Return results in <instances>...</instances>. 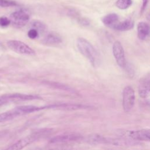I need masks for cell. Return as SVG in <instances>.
Segmentation results:
<instances>
[{
	"label": "cell",
	"instance_id": "ba28073f",
	"mask_svg": "<svg viewBox=\"0 0 150 150\" xmlns=\"http://www.w3.org/2000/svg\"><path fill=\"white\" fill-rule=\"evenodd\" d=\"M127 136L137 141H150V129H141L128 131Z\"/></svg>",
	"mask_w": 150,
	"mask_h": 150
},
{
	"label": "cell",
	"instance_id": "9c48e42d",
	"mask_svg": "<svg viewBox=\"0 0 150 150\" xmlns=\"http://www.w3.org/2000/svg\"><path fill=\"white\" fill-rule=\"evenodd\" d=\"M83 139L81 135L77 134H67L56 135L52 138L50 142L52 144H62L69 142L78 141Z\"/></svg>",
	"mask_w": 150,
	"mask_h": 150
},
{
	"label": "cell",
	"instance_id": "277c9868",
	"mask_svg": "<svg viewBox=\"0 0 150 150\" xmlns=\"http://www.w3.org/2000/svg\"><path fill=\"white\" fill-rule=\"evenodd\" d=\"M40 99V97L36 95L26 94L21 93H13L8 94L1 96L0 97V100L2 104H6L10 102L14 101H31L35 100Z\"/></svg>",
	"mask_w": 150,
	"mask_h": 150
},
{
	"label": "cell",
	"instance_id": "8992f818",
	"mask_svg": "<svg viewBox=\"0 0 150 150\" xmlns=\"http://www.w3.org/2000/svg\"><path fill=\"white\" fill-rule=\"evenodd\" d=\"M30 19L29 14L23 9H21L12 13L10 15V20L13 26L17 28H21L26 25Z\"/></svg>",
	"mask_w": 150,
	"mask_h": 150
},
{
	"label": "cell",
	"instance_id": "3957f363",
	"mask_svg": "<svg viewBox=\"0 0 150 150\" xmlns=\"http://www.w3.org/2000/svg\"><path fill=\"white\" fill-rule=\"evenodd\" d=\"M135 101V94L130 86H125L122 90V108L125 112H129L133 108Z\"/></svg>",
	"mask_w": 150,
	"mask_h": 150
},
{
	"label": "cell",
	"instance_id": "44dd1931",
	"mask_svg": "<svg viewBox=\"0 0 150 150\" xmlns=\"http://www.w3.org/2000/svg\"><path fill=\"white\" fill-rule=\"evenodd\" d=\"M18 4L16 2L10 0H0V6L3 8L17 6Z\"/></svg>",
	"mask_w": 150,
	"mask_h": 150
},
{
	"label": "cell",
	"instance_id": "484cf974",
	"mask_svg": "<svg viewBox=\"0 0 150 150\" xmlns=\"http://www.w3.org/2000/svg\"><path fill=\"white\" fill-rule=\"evenodd\" d=\"M8 131L7 130L0 131V139L5 137L8 134Z\"/></svg>",
	"mask_w": 150,
	"mask_h": 150
},
{
	"label": "cell",
	"instance_id": "e0dca14e",
	"mask_svg": "<svg viewBox=\"0 0 150 150\" xmlns=\"http://www.w3.org/2000/svg\"><path fill=\"white\" fill-rule=\"evenodd\" d=\"M134 25V22L131 19H127L121 22L119 21L114 29L118 31H127L132 29Z\"/></svg>",
	"mask_w": 150,
	"mask_h": 150
},
{
	"label": "cell",
	"instance_id": "9a60e30c",
	"mask_svg": "<svg viewBox=\"0 0 150 150\" xmlns=\"http://www.w3.org/2000/svg\"><path fill=\"white\" fill-rule=\"evenodd\" d=\"M101 21L105 26L113 29L120 21L118 16L115 13H111L106 15L102 18Z\"/></svg>",
	"mask_w": 150,
	"mask_h": 150
},
{
	"label": "cell",
	"instance_id": "7c38bea8",
	"mask_svg": "<svg viewBox=\"0 0 150 150\" xmlns=\"http://www.w3.org/2000/svg\"><path fill=\"white\" fill-rule=\"evenodd\" d=\"M109 138L100 134H93L87 136L85 141L87 144L90 145L109 144Z\"/></svg>",
	"mask_w": 150,
	"mask_h": 150
},
{
	"label": "cell",
	"instance_id": "8fae6325",
	"mask_svg": "<svg viewBox=\"0 0 150 150\" xmlns=\"http://www.w3.org/2000/svg\"><path fill=\"white\" fill-rule=\"evenodd\" d=\"M138 93L139 96L145 98L150 93V74L145 76L141 81L138 86Z\"/></svg>",
	"mask_w": 150,
	"mask_h": 150
},
{
	"label": "cell",
	"instance_id": "5b68a950",
	"mask_svg": "<svg viewBox=\"0 0 150 150\" xmlns=\"http://www.w3.org/2000/svg\"><path fill=\"white\" fill-rule=\"evenodd\" d=\"M8 47L12 51L22 54L34 55L35 51L27 44L17 40H10L6 43Z\"/></svg>",
	"mask_w": 150,
	"mask_h": 150
},
{
	"label": "cell",
	"instance_id": "d4e9b609",
	"mask_svg": "<svg viewBox=\"0 0 150 150\" xmlns=\"http://www.w3.org/2000/svg\"><path fill=\"white\" fill-rule=\"evenodd\" d=\"M147 3H148V0H142V7H141V13H143L144 11H145V8H146V5H147Z\"/></svg>",
	"mask_w": 150,
	"mask_h": 150
},
{
	"label": "cell",
	"instance_id": "603a6c76",
	"mask_svg": "<svg viewBox=\"0 0 150 150\" xmlns=\"http://www.w3.org/2000/svg\"><path fill=\"white\" fill-rule=\"evenodd\" d=\"M11 23L10 19L8 18L6 16H1L0 17V26L5 28L9 25Z\"/></svg>",
	"mask_w": 150,
	"mask_h": 150
},
{
	"label": "cell",
	"instance_id": "6da1fadb",
	"mask_svg": "<svg viewBox=\"0 0 150 150\" xmlns=\"http://www.w3.org/2000/svg\"><path fill=\"white\" fill-rule=\"evenodd\" d=\"M77 47L81 54L88 60L93 67H96L98 64V53L89 41L84 38H79L77 40Z\"/></svg>",
	"mask_w": 150,
	"mask_h": 150
},
{
	"label": "cell",
	"instance_id": "ac0fdd59",
	"mask_svg": "<svg viewBox=\"0 0 150 150\" xmlns=\"http://www.w3.org/2000/svg\"><path fill=\"white\" fill-rule=\"evenodd\" d=\"M18 117H19V115L14 108L12 110L0 114V123L11 120Z\"/></svg>",
	"mask_w": 150,
	"mask_h": 150
},
{
	"label": "cell",
	"instance_id": "52a82bcc",
	"mask_svg": "<svg viewBox=\"0 0 150 150\" xmlns=\"http://www.w3.org/2000/svg\"><path fill=\"white\" fill-rule=\"evenodd\" d=\"M112 54L117 64L122 69L127 67V61L125 57V52L121 42L116 40L112 45Z\"/></svg>",
	"mask_w": 150,
	"mask_h": 150
},
{
	"label": "cell",
	"instance_id": "cb8c5ba5",
	"mask_svg": "<svg viewBox=\"0 0 150 150\" xmlns=\"http://www.w3.org/2000/svg\"><path fill=\"white\" fill-rule=\"evenodd\" d=\"M79 22L81 25H85V26L88 25L89 23H90L89 21H88L87 19H86V18H80V19H79Z\"/></svg>",
	"mask_w": 150,
	"mask_h": 150
},
{
	"label": "cell",
	"instance_id": "5bb4252c",
	"mask_svg": "<svg viewBox=\"0 0 150 150\" xmlns=\"http://www.w3.org/2000/svg\"><path fill=\"white\" fill-rule=\"evenodd\" d=\"M42 42L47 46H57L62 42V40L59 35L55 33H49L44 37Z\"/></svg>",
	"mask_w": 150,
	"mask_h": 150
},
{
	"label": "cell",
	"instance_id": "30bf717a",
	"mask_svg": "<svg viewBox=\"0 0 150 150\" xmlns=\"http://www.w3.org/2000/svg\"><path fill=\"white\" fill-rule=\"evenodd\" d=\"M47 109H54L60 110H77L88 108L89 107L84 104H73V103H59L47 105Z\"/></svg>",
	"mask_w": 150,
	"mask_h": 150
},
{
	"label": "cell",
	"instance_id": "4fadbf2b",
	"mask_svg": "<svg viewBox=\"0 0 150 150\" xmlns=\"http://www.w3.org/2000/svg\"><path fill=\"white\" fill-rule=\"evenodd\" d=\"M150 35V25L145 22H140L137 25V36L141 40H145Z\"/></svg>",
	"mask_w": 150,
	"mask_h": 150
},
{
	"label": "cell",
	"instance_id": "2e32d148",
	"mask_svg": "<svg viewBox=\"0 0 150 150\" xmlns=\"http://www.w3.org/2000/svg\"><path fill=\"white\" fill-rule=\"evenodd\" d=\"M43 83L45 85L49 87H51L53 88L61 90L66 91L67 92L71 93H77V91L74 89H73L71 87H70V86H69L66 84H63V83L54 82V81H44L43 82Z\"/></svg>",
	"mask_w": 150,
	"mask_h": 150
},
{
	"label": "cell",
	"instance_id": "ffe728a7",
	"mask_svg": "<svg viewBox=\"0 0 150 150\" xmlns=\"http://www.w3.org/2000/svg\"><path fill=\"white\" fill-rule=\"evenodd\" d=\"M132 5V0H117L115 5L120 9H126Z\"/></svg>",
	"mask_w": 150,
	"mask_h": 150
},
{
	"label": "cell",
	"instance_id": "d6986e66",
	"mask_svg": "<svg viewBox=\"0 0 150 150\" xmlns=\"http://www.w3.org/2000/svg\"><path fill=\"white\" fill-rule=\"evenodd\" d=\"M30 28H34L36 30H37L39 35L45 33L47 30L46 25L43 22L39 20L32 21L30 22Z\"/></svg>",
	"mask_w": 150,
	"mask_h": 150
},
{
	"label": "cell",
	"instance_id": "7402d4cb",
	"mask_svg": "<svg viewBox=\"0 0 150 150\" xmlns=\"http://www.w3.org/2000/svg\"><path fill=\"white\" fill-rule=\"evenodd\" d=\"M28 36L29 38L34 39L37 38L39 36V33L37 30H36L34 28H30V29L28 32Z\"/></svg>",
	"mask_w": 150,
	"mask_h": 150
},
{
	"label": "cell",
	"instance_id": "7a4b0ae2",
	"mask_svg": "<svg viewBox=\"0 0 150 150\" xmlns=\"http://www.w3.org/2000/svg\"><path fill=\"white\" fill-rule=\"evenodd\" d=\"M51 132L52 129L49 128L39 129L38 131L33 132L30 135L19 139L18 141L15 142L14 144L11 145L6 149L9 150L22 149L27 145L32 144L33 142L36 141L39 139H40L42 137H43L45 135L50 134Z\"/></svg>",
	"mask_w": 150,
	"mask_h": 150
}]
</instances>
